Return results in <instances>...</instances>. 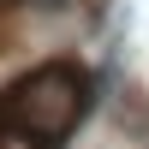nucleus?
Here are the masks:
<instances>
[{
  "label": "nucleus",
  "mask_w": 149,
  "mask_h": 149,
  "mask_svg": "<svg viewBox=\"0 0 149 149\" xmlns=\"http://www.w3.org/2000/svg\"><path fill=\"white\" fill-rule=\"evenodd\" d=\"M84 113H90V72L72 60H48L0 90V149H66Z\"/></svg>",
  "instance_id": "1"
},
{
  "label": "nucleus",
  "mask_w": 149,
  "mask_h": 149,
  "mask_svg": "<svg viewBox=\"0 0 149 149\" xmlns=\"http://www.w3.org/2000/svg\"><path fill=\"white\" fill-rule=\"evenodd\" d=\"M0 6H12V0H0Z\"/></svg>",
  "instance_id": "2"
}]
</instances>
